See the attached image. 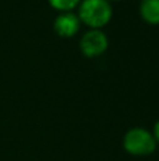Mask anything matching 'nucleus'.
Returning a JSON list of instances; mask_svg holds the SVG:
<instances>
[{"mask_svg": "<svg viewBox=\"0 0 159 161\" xmlns=\"http://www.w3.org/2000/svg\"><path fill=\"white\" fill-rule=\"evenodd\" d=\"M158 144L151 130L145 127H131L123 137V148L126 153L134 157L151 156L156 150Z\"/></svg>", "mask_w": 159, "mask_h": 161, "instance_id": "obj_2", "label": "nucleus"}, {"mask_svg": "<svg viewBox=\"0 0 159 161\" xmlns=\"http://www.w3.org/2000/svg\"><path fill=\"white\" fill-rule=\"evenodd\" d=\"M140 16L146 24L159 25V0H140Z\"/></svg>", "mask_w": 159, "mask_h": 161, "instance_id": "obj_5", "label": "nucleus"}, {"mask_svg": "<svg viewBox=\"0 0 159 161\" xmlns=\"http://www.w3.org/2000/svg\"><path fill=\"white\" fill-rule=\"evenodd\" d=\"M80 27L82 23L79 20L76 11L58 13L52 23V28L55 31V34L62 37V38H72V37L78 36L79 31H80Z\"/></svg>", "mask_w": 159, "mask_h": 161, "instance_id": "obj_4", "label": "nucleus"}, {"mask_svg": "<svg viewBox=\"0 0 159 161\" xmlns=\"http://www.w3.org/2000/svg\"><path fill=\"white\" fill-rule=\"evenodd\" d=\"M152 134H154V139L156 142V144H159V119L155 122L154 129H152Z\"/></svg>", "mask_w": 159, "mask_h": 161, "instance_id": "obj_7", "label": "nucleus"}, {"mask_svg": "<svg viewBox=\"0 0 159 161\" xmlns=\"http://www.w3.org/2000/svg\"><path fill=\"white\" fill-rule=\"evenodd\" d=\"M76 14L89 30H103L113 19V6L107 0H82Z\"/></svg>", "mask_w": 159, "mask_h": 161, "instance_id": "obj_1", "label": "nucleus"}, {"mask_svg": "<svg viewBox=\"0 0 159 161\" xmlns=\"http://www.w3.org/2000/svg\"><path fill=\"white\" fill-rule=\"evenodd\" d=\"M107 2H110V3H113V2H120V0H107Z\"/></svg>", "mask_w": 159, "mask_h": 161, "instance_id": "obj_8", "label": "nucleus"}, {"mask_svg": "<svg viewBox=\"0 0 159 161\" xmlns=\"http://www.w3.org/2000/svg\"><path fill=\"white\" fill-rule=\"evenodd\" d=\"M48 4L58 13L64 11H76L82 0H47Z\"/></svg>", "mask_w": 159, "mask_h": 161, "instance_id": "obj_6", "label": "nucleus"}, {"mask_svg": "<svg viewBox=\"0 0 159 161\" xmlns=\"http://www.w3.org/2000/svg\"><path fill=\"white\" fill-rule=\"evenodd\" d=\"M79 50L86 58H99L109 50V37L103 30H87L80 36Z\"/></svg>", "mask_w": 159, "mask_h": 161, "instance_id": "obj_3", "label": "nucleus"}]
</instances>
